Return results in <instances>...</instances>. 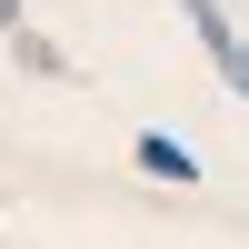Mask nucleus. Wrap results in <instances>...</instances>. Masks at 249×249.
<instances>
[{
	"instance_id": "f257e3e1",
	"label": "nucleus",
	"mask_w": 249,
	"mask_h": 249,
	"mask_svg": "<svg viewBox=\"0 0 249 249\" xmlns=\"http://www.w3.org/2000/svg\"><path fill=\"white\" fill-rule=\"evenodd\" d=\"M140 170L150 179H199V160L179 150V140H140Z\"/></svg>"
},
{
	"instance_id": "f03ea898",
	"label": "nucleus",
	"mask_w": 249,
	"mask_h": 249,
	"mask_svg": "<svg viewBox=\"0 0 249 249\" xmlns=\"http://www.w3.org/2000/svg\"><path fill=\"white\" fill-rule=\"evenodd\" d=\"M10 50H20V70H40V80H60V70H70V60H60V50H50V40H40V30H20Z\"/></svg>"
},
{
	"instance_id": "7ed1b4c3",
	"label": "nucleus",
	"mask_w": 249,
	"mask_h": 249,
	"mask_svg": "<svg viewBox=\"0 0 249 249\" xmlns=\"http://www.w3.org/2000/svg\"><path fill=\"white\" fill-rule=\"evenodd\" d=\"M210 60H219V80H230V90L249 100V40H219V50H210Z\"/></svg>"
},
{
	"instance_id": "20e7f679",
	"label": "nucleus",
	"mask_w": 249,
	"mask_h": 249,
	"mask_svg": "<svg viewBox=\"0 0 249 249\" xmlns=\"http://www.w3.org/2000/svg\"><path fill=\"white\" fill-rule=\"evenodd\" d=\"M0 30H20V0H0Z\"/></svg>"
}]
</instances>
